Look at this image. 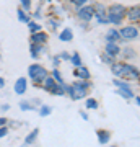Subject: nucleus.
Returning <instances> with one entry per match:
<instances>
[{
	"label": "nucleus",
	"mask_w": 140,
	"mask_h": 147,
	"mask_svg": "<svg viewBox=\"0 0 140 147\" xmlns=\"http://www.w3.org/2000/svg\"><path fill=\"white\" fill-rule=\"evenodd\" d=\"M56 84H57V82H56V80L52 79L51 75H47L46 79H44V82L41 84V88H42V90H46L47 93H49V92L52 90V87H54Z\"/></svg>",
	"instance_id": "21"
},
{
	"label": "nucleus",
	"mask_w": 140,
	"mask_h": 147,
	"mask_svg": "<svg viewBox=\"0 0 140 147\" xmlns=\"http://www.w3.org/2000/svg\"><path fill=\"white\" fill-rule=\"evenodd\" d=\"M98 106H99L98 100H94L93 96H86L85 98V108L86 110H98Z\"/></svg>",
	"instance_id": "23"
},
{
	"label": "nucleus",
	"mask_w": 140,
	"mask_h": 147,
	"mask_svg": "<svg viewBox=\"0 0 140 147\" xmlns=\"http://www.w3.org/2000/svg\"><path fill=\"white\" fill-rule=\"evenodd\" d=\"M7 124H8V119H7L5 116H3V118H0V126H7Z\"/></svg>",
	"instance_id": "36"
},
{
	"label": "nucleus",
	"mask_w": 140,
	"mask_h": 147,
	"mask_svg": "<svg viewBox=\"0 0 140 147\" xmlns=\"http://www.w3.org/2000/svg\"><path fill=\"white\" fill-rule=\"evenodd\" d=\"M10 110V105H2V111H8Z\"/></svg>",
	"instance_id": "40"
},
{
	"label": "nucleus",
	"mask_w": 140,
	"mask_h": 147,
	"mask_svg": "<svg viewBox=\"0 0 140 147\" xmlns=\"http://www.w3.org/2000/svg\"><path fill=\"white\" fill-rule=\"evenodd\" d=\"M38 136H39V129L38 127H34L31 132H28L25 137V146H31V144H34L38 139Z\"/></svg>",
	"instance_id": "18"
},
{
	"label": "nucleus",
	"mask_w": 140,
	"mask_h": 147,
	"mask_svg": "<svg viewBox=\"0 0 140 147\" xmlns=\"http://www.w3.org/2000/svg\"><path fill=\"white\" fill-rule=\"evenodd\" d=\"M96 137H98L99 144L104 146V144H108V142L111 141V132H109L108 129H98V131H96Z\"/></svg>",
	"instance_id": "15"
},
{
	"label": "nucleus",
	"mask_w": 140,
	"mask_h": 147,
	"mask_svg": "<svg viewBox=\"0 0 140 147\" xmlns=\"http://www.w3.org/2000/svg\"><path fill=\"white\" fill-rule=\"evenodd\" d=\"M59 25H60V21H59L57 16H56V18L51 16V18L47 20V26H49V30H52V31H56V30L59 28Z\"/></svg>",
	"instance_id": "28"
},
{
	"label": "nucleus",
	"mask_w": 140,
	"mask_h": 147,
	"mask_svg": "<svg viewBox=\"0 0 140 147\" xmlns=\"http://www.w3.org/2000/svg\"><path fill=\"white\" fill-rule=\"evenodd\" d=\"M47 41H49V34L46 31L33 33L31 38H29V42H33V44H42V46H46Z\"/></svg>",
	"instance_id": "10"
},
{
	"label": "nucleus",
	"mask_w": 140,
	"mask_h": 147,
	"mask_svg": "<svg viewBox=\"0 0 140 147\" xmlns=\"http://www.w3.org/2000/svg\"><path fill=\"white\" fill-rule=\"evenodd\" d=\"M68 2H70V3H72V5L75 7V8H80V7L86 5L90 0H68Z\"/></svg>",
	"instance_id": "31"
},
{
	"label": "nucleus",
	"mask_w": 140,
	"mask_h": 147,
	"mask_svg": "<svg viewBox=\"0 0 140 147\" xmlns=\"http://www.w3.org/2000/svg\"><path fill=\"white\" fill-rule=\"evenodd\" d=\"M119 56H122L124 61H132V59L137 57V51H135L134 47H122Z\"/></svg>",
	"instance_id": "16"
},
{
	"label": "nucleus",
	"mask_w": 140,
	"mask_h": 147,
	"mask_svg": "<svg viewBox=\"0 0 140 147\" xmlns=\"http://www.w3.org/2000/svg\"><path fill=\"white\" fill-rule=\"evenodd\" d=\"M125 20V7L122 3H113L108 7V21L114 26H121Z\"/></svg>",
	"instance_id": "3"
},
{
	"label": "nucleus",
	"mask_w": 140,
	"mask_h": 147,
	"mask_svg": "<svg viewBox=\"0 0 140 147\" xmlns=\"http://www.w3.org/2000/svg\"><path fill=\"white\" fill-rule=\"evenodd\" d=\"M101 61H103L104 64H109V65H111V64L116 61V59H113L111 56H108V54H101Z\"/></svg>",
	"instance_id": "32"
},
{
	"label": "nucleus",
	"mask_w": 140,
	"mask_h": 147,
	"mask_svg": "<svg viewBox=\"0 0 140 147\" xmlns=\"http://www.w3.org/2000/svg\"><path fill=\"white\" fill-rule=\"evenodd\" d=\"M20 5L25 11H29L33 7V0H20Z\"/></svg>",
	"instance_id": "30"
},
{
	"label": "nucleus",
	"mask_w": 140,
	"mask_h": 147,
	"mask_svg": "<svg viewBox=\"0 0 140 147\" xmlns=\"http://www.w3.org/2000/svg\"><path fill=\"white\" fill-rule=\"evenodd\" d=\"M16 16H18V20L21 23H28V21L31 20V15H28L23 8H16Z\"/></svg>",
	"instance_id": "25"
},
{
	"label": "nucleus",
	"mask_w": 140,
	"mask_h": 147,
	"mask_svg": "<svg viewBox=\"0 0 140 147\" xmlns=\"http://www.w3.org/2000/svg\"><path fill=\"white\" fill-rule=\"evenodd\" d=\"M88 93H90V90L83 88L82 85L78 84V80H75L73 84H65V95H68L70 100H73V101H78V100L86 98Z\"/></svg>",
	"instance_id": "4"
},
{
	"label": "nucleus",
	"mask_w": 140,
	"mask_h": 147,
	"mask_svg": "<svg viewBox=\"0 0 140 147\" xmlns=\"http://www.w3.org/2000/svg\"><path fill=\"white\" fill-rule=\"evenodd\" d=\"M70 62H72L73 67H80V65H83V64H82V57H80V54H78V53L70 54Z\"/></svg>",
	"instance_id": "27"
},
{
	"label": "nucleus",
	"mask_w": 140,
	"mask_h": 147,
	"mask_svg": "<svg viewBox=\"0 0 140 147\" xmlns=\"http://www.w3.org/2000/svg\"><path fill=\"white\" fill-rule=\"evenodd\" d=\"M121 36H119V30L117 28H109L106 33V42H117L119 44Z\"/></svg>",
	"instance_id": "14"
},
{
	"label": "nucleus",
	"mask_w": 140,
	"mask_h": 147,
	"mask_svg": "<svg viewBox=\"0 0 140 147\" xmlns=\"http://www.w3.org/2000/svg\"><path fill=\"white\" fill-rule=\"evenodd\" d=\"M111 147H117V146H111Z\"/></svg>",
	"instance_id": "41"
},
{
	"label": "nucleus",
	"mask_w": 140,
	"mask_h": 147,
	"mask_svg": "<svg viewBox=\"0 0 140 147\" xmlns=\"http://www.w3.org/2000/svg\"><path fill=\"white\" fill-rule=\"evenodd\" d=\"M125 18H127L132 25H139V21H140V7L139 5L125 7Z\"/></svg>",
	"instance_id": "9"
},
{
	"label": "nucleus",
	"mask_w": 140,
	"mask_h": 147,
	"mask_svg": "<svg viewBox=\"0 0 140 147\" xmlns=\"http://www.w3.org/2000/svg\"><path fill=\"white\" fill-rule=\"evenodd\" d=\"M80 116H82L85 121H88V113H86V111H80Z\"/></svg>",
	"instance_id": "37"
},
{
	"label": "nucleus",
	"mask_w": 140,
	"mask_h": 147,
	"mask_svg": "<svg viewBox=\"0 0 140 147\" xmlns=\"http://www.w3.org/2000/svg\"><path fill=\"white\" fill-rule=\"evenodd\" d=\"M59 59H60V61H70V54L64 51V53L59 54Z\"/></svg>",
	"instance_id": "34"
},
{
	"label": "nucleus",
	"mask_w": 140,
	"mask_h": 147,
	"mask_svg": "<svg viewBox=\"0 0 140 147\" xmlns=\"http://www.w3.org/2000/svg\"><path fill=\"white\" fill-rule=\"evenodd\" d=\"M42 53H44V46L42 44H33V42H29V54H31L33 59H38Z\"/></svg>",
	"instance_id": "17"
},
{
	"label": "nucleus",
	"mask_w": 140,
	"mask_h": 147,
	"mask_svg": "<svg viewBox=\"0 0 140 147\" xmlns=\"http://www.w3.org/2000/svg\"><path fill=\"white\" fill-rule=\"evenodd\" d=\"M104 54L111 56L113 59L119 57V54H121V46L117 44V42H106V47H104Z\"/></svg>",
	"instance_id": "13"
},
{
	"label": "nucleus",
	"mask_w": 140,
	"mask_h": 147,
	"mask_svg": "<svg viewBox=\"0 0 140 147\" xmlns=\"http://www.w3.org/2000/svg\"><path fill=\"white\" fill-rule=\"evenodd\" d=\"M119 36L124 41H135L139 38V26L137 25H132V23L124 25V26L119 28Z\"/></svg>",
	"instance_id": "7"
},
{
	"label": "nucleus",
	"mask_w": 140,
	"mask_h": 147,
	"mask_svg": "<svg viewBox=\"0 0 140 147\" xmlns=\"http://www.w3.org/2000/svg\"><path fill=\"white\" fill-rule=\"evenodd\" d=\"M93 7V18L98 21L99 25H108V7L101 3V2H94L91 3Z\"/></svg>",
	"instance_id": "5"
},
{
	"label": "nucleus",
	"mask_w": 140,
	"mask_h": 147,
	"mask_svg": "<svg viewBox=\"0 0 140 147\" xmlns=\"http://www.w3.org/2000/svg\"><path fill=\"white\" fill-rule=\"evenodd\" d=\"M73 77L77 80H90L91 79V74H90V70L85 65H80V67H75L73 69Z\"/></svg>",
	"instance_id": "11"
},
{
	"label": "nucleus",
	"mask_w": 140,
	"mask_h": 147,
	"mask_svg": "<svg viewBox=\"0 0 140 147\" xmlns=\"http://www.w3.org/2000/svg\"><path fill=\"white\" fill-rule=\"evenodd\" d=\"M113 84L117 87V93L122 96V98H125V100H132L134 98V88L130 87L129 82H125V80H121V79H114L113 80Z\"/></svg>",
	"instance_id": "6"
},
{
	"label": "nucleus",
	"mask_w": 140,
	"mask_h": 147,
	"mask_svg": "<svg viewBox=\"0 0 140 147\" xmlns=\"http://www.w3.org/2000/svg\"><path fill=\"white\" fill-rule=\"evenodd\" d=\"M28 30H29V34H33V33H38V31H42V25L41 23H38V21H33L29 20L28 23Z\"/></svg>",
	"instance_id": "24"
},
{
	"label": "nucleus",
	"mask_w": 140,
	"mask_h": 147,
	"mask_svg": "<svg viewBox=\"0 0 140 147\" xmlns=\"http://www.w3.org/2000/svg\"><path fill=\"white\" fill-rule=\"evenodd\" d=\"M77 16L83 21V23H90V21L93 20V7L86 3V5L77 8Z\"/></svg>",
	"instance_id": "8"
},
{
	"label": "nucleus",
	"mask_w": 140,
	"mask_h": 147,
	"mask_svg": "<svg viewBox=\"0 0 140 147\" xmlns=\"http://www.w3.org/2000/svg\"><path fill=\"white\" fill-rule=\"evenodd\" d=\"M52 65L59 69V65H60V59H59V56H56V57L52 59Z\"/></svg>",
	"instance_id": "35"
},
{
	"label": "nucleus",
	"mask_w": 140,
	"mask_h": 147,
	"mask_svg": "<svg viewBox=\"0 0 140 147\" xmlns=\"http://www.w3.org/2000/svg\"><path fill=\"white\" fill-rule=\"evenodd\" d=\"M28 75H29V80H31V84L36 87V88H41V84L44 82L47 75H49V70H47L44 65L41 64H29V67H28Z\"/></svg>",
	"instance_id": "2"
},
{
	"label": "nucleus",
	"mask_w": 140,
	"mask_h": 147,
	"mask_svg": "<svg viewBox=\"0 0 140 147\" xmlns=\"http://www.w3.org/2000/svg\"><path fill=\"white\" fill-rule=\"evenodd\" d=\"M20 110L21 111H34L36 108L29 103V101H26V100H21L20 101Z\"/></svg>",
	"instance_id": "29"
},
{
	"label": "nucleus",
	"mask_w": 140,
	"mask_h": 147,
	"mask_svg": "<svg viewBox=\"0 0 140 147\" xmlns=\"http://www.w3.org/2000/svg\"><path fill=\"white\" fill-rule=\"evenodd\" d=\"M49 93L56 95V96H65V84H56Z\"/></svg>",
	"instance_id": "20"
},
{
	"label": "nucleus",
	"mask_w": 140,
	"mask_h": 147,
	"mask_svg": "<svg viewBox=\"0 0 140 147\" xmlns=\"http://www.w3.org/2000/svg\"><path fill=\"white\" fill-rule=\"evenodd\" d=\"M34 16H36V18H41V10H39V8L34 11Z\"/></svg>",
	"instance_id": "39"
},
{
	"label": "nucleus",
	"mask_w": 140,
	"mask_h": 147,
	"mask_svg": "<svg viewBox=\"0 0 140 147\" xmlns=\"http://www.w3.org/2000/svg\"><path fill=\"white\" fill-rule=\"evenodd\" d=\"M0 57H2V54H0Z\"/></svg>",
	"instance_id": "42"
},
{
	"label": "nucleus",
	"mask_w": 140,
	"mask_h": 147,
	"mask_svg": "<svg viewBox=\"0 0 140 147\" xmlns=\"http://www.w3.org/2000/svg\"><path fill=\"white\" fill-rule=\"evenodd\" d=\"M5 84H7V82H5V79H3V77H0V90H2L3 87H5Z\"/></svg>",
	"instance_id": "38"
},
{
	"label": "nucleus",
	"mask_w": 140,
	"mask_h": 147,
	"mask_svg": "<svg viewBox=\"0 0 140 147\" xmlns=\"http://www.w3.org/2000/svg\"><path fill=\"white\" fill-rule=\"evenodd\" d=\"M59 39L62 42H70L73 39V31L70 30V28H64L62 33L59 34Z\"/></svg>",
	"instance_id": "19"
},
{
	"label": "nucleus",
	"mask_w": 140,
	"mask_h": 147,
	"mask_svg": "<svg viewBox=\"0 0 140 147\" xmlns=\"http://www.w3.org/2000/svg\"><path fill=\"white\" fill-rule=\"evenodd\" d=\"M111 74L114 75L116 79L125 80V82L139 80V77H140L139 67L130 62H125V61H114L111 64Z\"/></svg>",
	"instance_id": "1"
},
{
	"label": "nucleus",
	"mask_w": 140,
	"mask_h": 147,
	"mask_svg": "<svg viewBox=\"0 0 140 147\" xmlns=\"http://www.w3.org/2000/svg\"><path fill=\"white\" fill-rule=\"evenodd\" d=\"M8 131H10L8 126H0V139H2V137H5L7 134H8Z\"/></svg>",
	"instance_id": "33"
},
{
	"label": "nucleus",
	"mask_w": 140,
	"mask_h": 147,
	"mask_svg": "<svg viewBox=\"0 0 140 147\" xmlns=\"http://www.w3.org/2000/svg\"><path fill=\"white\" fill-rule=\"evenodd\" d=\"M26 90H28V79H26V77L16 79L15 85H13V92H15L16 95H25Z\"/></svg>",
	"instance_id": "12"
},
{
	"label": "nucleus",
	"mask_w": 140,
	"mask_h": 147,
	"mask_svg": "<svg viewBox=\"0 0 140 147\" xmlns=\"http://www.w3.org/2000/svg\"><path fill=\"white\" fill-rule=\"evenodd\" d=\"M39 116L41 118H46V116H49L52 113V106H49V105H41L39 106Z\"/></svg>",
	"instance_id": "26"
},
{
	"label": "nucleus",
	"mask_w": 140,
	"mask_h": 147,
	"mask_svg": "<svg viewBox=\"0 0 140 147\" xmlns=\"http://www.w3.org/2000/svg\"><path fill=\"white\" fill-rule=\"evenodd\" d=\"M49 75H51L52 79L57 82V84H65V80H64V77H62V72H60V70H59L57 67L52 69L51 72H49Z\"/></svg>",
	"instance_id": "22"
}]
</instances>
